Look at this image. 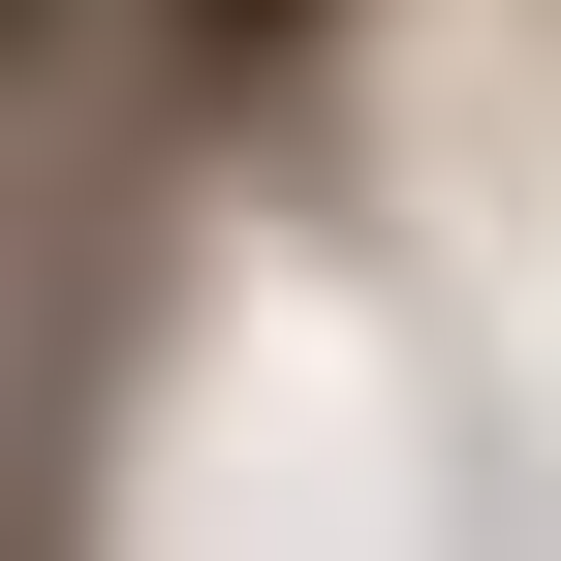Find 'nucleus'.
Masks as SVG:
<instances>
[{"label":"nucleus","mask_w":561,"mask_h":561,"mask_svg":"<svg viewBox=\"0 0 561 561\" xmlns=\"http://www.w3.org/2000/svg\"><path fill=\"white\" fill-rule=\"evenodd\" d=\"M187 62H219V94H280V62H312V0H157Z\"/></svg>","instance_id":"1"},{"label":"nucleus","mask_w":561,"mask_h":561,"mask_svg":"<svg viewBox=\"0 0 561 561\" xmlns=\"http://www.w3.org/2000/svg\"><path fill=\"white\" fill-rule=\"evenodd\" d=\"M32 32H62V0H0V62H32Z\"/></svg>","instance_id":"2"}]
</instances>
